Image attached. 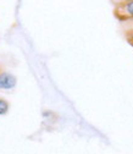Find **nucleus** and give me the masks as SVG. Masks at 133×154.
<instances>
[{
	"mask_svg": "<svg viewBox=\"0 0 133 154\" xmlns=\"http://www.w3.org/2000/svg\"><path fill=\"white\" fill-rule=\"evenodd\" d=\"M115 16L120 21H133V0L115 6Z\"/></svg>",
	"mask_w": 133,
	"mask_h": 154,
	"instance_id": "nucleus-1",
	"label": "nucleus"
},
{
	"mask_svg": "<svg viewBox=\"0 0 133 154\" xmlns=\"http://www.w3.org/2000/svg\"><path fill=\"white\" fill-rule=\"evenodd\" d=\"M17 79L16 76L8 71H0V89L2 91H11L16 87Z\"/></svg>",
	"mask_w": 133,
	"mask_h": 154,
	"instance_id": "nucleus-2",
	"label": "nucleus"
},
{
	"mask_svg": "<svg viewBox=\"0 0 133 154\" xmlns=\"http://www.w3.org/2000/svg\"><path fill=\"white\" fill-rule=\"evenodd\" d=\"M9 109H10L9 103H8L4 98H0V116H3V115H6V114L9 112Z\"/></svg>",
	"mask_w": 133,
	"mask_h": 154,
	"instance_id": "nucleus-3",
	"label": "nucleus"
},
{
	"mask_svg": "<svg viewBox=\"0 0 133 154\" xmlns=\"http://www.w3.org/2000/svg\"><path fill=\"white\" fill-rule=\"evenodd\" d=\"M127 39H128L129 44L133 47V29H131V32L128 33V35H127Z\"/></svg>",
	"mask_w": 133,
	"mask_h": 154,
	"instance_id": "nucleus-4",
	"label": "nucleus"
},
{
	"mask_svg": "<svg viewBox=\"0 0 133 154\" xmlns=\"http://www.w3.org/2000/svg\"><path fill=\"white\" fill-rule=\"evenodd\" d=\"M111 2L115 4V6L116 5H120V4H122V3H126V2H131V0H111Z\"/></svg>",
	"mask_w": 133,
	"mask_h": 154,
	"instance_id": "nucleus-5",
	"label": "nucleus"
}]
</instances>
